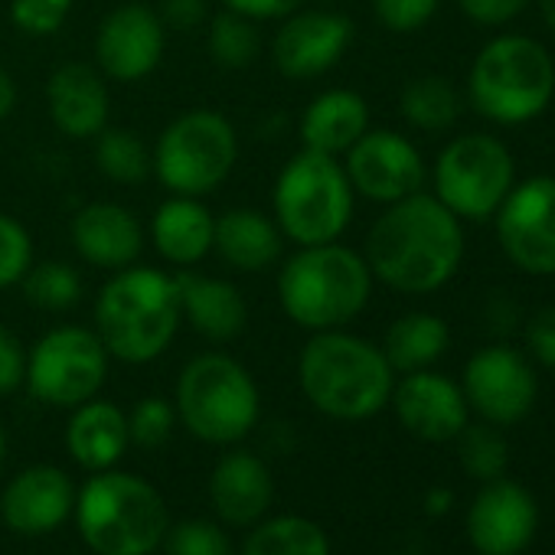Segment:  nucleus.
Here are the masks:
<instances>
[{
    "label": "nucleus",
    "instance_id": "7c9ffc66",
    "mask_svg": "<svg viewBox=\"0 0 555 555\" xmlns=\"http://www.w3.org/2000/svg\"><path fill=\"white\" fill-rule=\"evenodd\" d=\"M95 167L115 183H141L154 173L151 151L128 128H102L95 134Z\"/></svg>",
    "mask_w": 555,
    "mask_h": 555
},
{
    "label": "nucleus",
    "instance_id": "cd10ccee",
    "mask_svg": "<svg viewBox=\"0 0 555 555\" xmlns=\"http://www.w3.org/2000/svg\"><path fill=\"white\" fill-rule=\"evenodd\" d=\"M451 347V331L441 318L435 314H405L399 318L383 340V353L396 373H418L431 370Z\"/></svg>",
    "mask_w": 555,
    "mask_h": 555
},
{
    "label": "nucleus",
    "instance_id": "79ce46f5",
    "mask_svg": "<svg viewBox=\"0 0 555 555\" xmlns=\"http://www.w3.org/2000/svg\"><path fill=\"white\" fill-rule=\"evenodd\" d=\"M526 344L535 363H542L545 370H555V305L539 311L529 327H526Z\"/></svg>",
    "mask_w": 555,
    "mask_h": 555
},
{
    "label": "nucleus",
    "instance_id": "c85d7f7f",
    "mask_svg": "<svg viewBox=\"0 0 555 555\" xmlns=\"http://www.w3.org/2000/svg\"><path fill=\"white\" fill-rule=\"evenodd\" d=\"M242 555H334L324 526L301 513L264 516L242 542Z\"/></svg>",
    "mask_w": 555,
    "mask_h": 555
},
{
    "label": "nucleus",
    "instance_id": "7ed1b4c3",
    "mask_svg": "<svg viewBox=\"0 0 555 555\" xmlns=\"http://www.w3.org/2000/svg\"><path fill=\"white\" fill-rule=\"evenodd\" d=\"M183 321L173 274L128 264L115 271L95 298V334L108 357L121 363H151L177 337Z\"/></svg>",
    "mask_w": 555,
    "mask_h": 555
},
{
    "label": "nucleus",
    "instance_id": "473e14b6",
    "mask_svg": "<svg viewBox=\"0 0 555 555\" xmlns=\"http://www.w3.org/2000/svg\"><path fill=\"white\" fill-rule=\"evenodd\" d=\"M454 441H457L461 467H464L474 480L487 483V480L503 477V470H506V464H509V444H506V438L500 435L496 425H490V422L470 425V422H467V428H464Z\"/></svg>",
    "mask_w": 555,
    "mask_h": 555
},
{
    "label": "nucleus",
    "instance_id": "f704fd0d",
    "mask_svg": "<svg viewBox=\"0 0 555 555\" xmlns=\"http://www.w3.org/2000/svg\"><path fill=\"white\" fill-rule=\"evenodd\" d=\"M164 555H235L232 539L209 519H186L167 529Z\"/></svg>",
    "mask_w": 555,
    "mask_h": 555
},
{
    "label": "nucleus",
    "instance_id": "72a5a7b5",
    "mask_svg": "<svg viewBox=\"0 0 555 555\" xmlns=\"http://www.w3.org/2000/svg\"><path fill=\"white\" fill-rule=\"evenodd\" d=\"M206 47H209V56L225 66V69H245L255 63L258 50H261V37L255 30V21L242 17V14H219L209 27V37H206Z\"/></svg>",
    "mask_w": 555,
    "mask_h": 555
},
{
    "label": "nucleus",
    "instance_id": "5701e85b",
    "mask_svg": "<svg viewBox=\"0 0 555 555\" xmlns=\"http://www.w3.org/2000/svg\"><path fill=\"white\" fill-rule=\"evenodd\" d=\"M173 282L180 295V311L199 337L212 344H229L245 331L248 308L232 282H222V278H209L190 268L177 271Z\"/></svg>",
    "mask_w": 555,
    "mask_h": 555
},
{
    "label": "nucleus",
    "instance_id": "e433bc0d",
    "mask_svg": "<svg viewBox=\"0 0 555 555\" xmlns=\"http://www.w3.org/2000/svg\"><path fill=\"white\" fill-rule=\"evenodd\" d=\"M34 264V238L27 225L8 212H0V288L21 285Z\"/></svg>",
    "mask_w": 555,
    "mask_h": 555
},
{
    "label": "nucleus",
    "instance_id": "423d86ee",
    "mask_svg": "<svg viewBox=\"0 0 555 555\" xmlns=\"http://www.w3.org/2000/svg\"><path fill=\"white\" fill-rule=\"evenodd\" d=\"M173 409L177 422H183L196 441L232 448L258 425L261 396L251 373L235 357L199 353L177 376Z\"/></svg>",
    "mask_w": 555,
    "mask_h": 555
},
{
    "label": "nucleus",
    "instance_id": "4468645a",
    "mask_svg": "<svg viewBox=\"0 0 555 555\" xmlns=\"http://www.w3.org/2000/svg\"><path fill=\"white\" fill-rule=\"evenodd\" d=\"M344 170L350 177L353 193L386 206L418 193L425 183V160L418 147L389 128H370L347 151Z\"/></svg>",
    "mask_w": 555,
    "mask_h": 555
},
{
    "label": "nucleus",
    "instance_id": "09e8293b",
    "mask_svg": "<svg viewBox=\"0 0 555 555\" xmlns=\"http://www.w3.org/2000/svg\"><path fill=\"white\" fill-rule=\"evenodd\" d=\"M4 461H8V435L4 425H0V470H4Z\"/></svg>",
    "mask_w": 555,
    "mask_h": 555
},
{
    "label": "nucleus",
    "instance_id": "de8ad7c7",
    "mask_svg": "<svg viewBox=\"0 0 555 555\" xmlns=\"http://www.w3.org/2000/svg\"><path fill=\"white\" fill-rule=\"evenodd\" d=\"M539 14H542L545 27L555 34V0H539Z\"/></svg>",
    "mask_w": 555,
    "mask_h": 555
},
{
    "label": "nucleus",
    "instance_id": "9b49d317",
    "mask_svg": "<svg viewBox=\"0 0 555 555\" xmlns=\"http://www.w3.org/2000/svg\"><path fill=\"white\" fill-rule=\"evenodd\" d=\"M108 379V350L102 337L79 324L53 327L27 353V389L53 409H76L99 396Z\"/></svg>",
    "mask_w": 555,
    "mask_h": 555
},
{
    "label": "nucleus",
    "instance_id": "4c0bfd02",
    "mask_svg": "<svg viewBox=\"0 0 555 555\" xmlns=\"http://www.w3.org/2000/svg\"><path fill=\"white\" fill-rule=\"evenodd\" d=\"M73 11V0H11V21L27 37H53Z\"/></svg>",
    "mask_w": 555,
    "mask_h": 555
},
{
    "label": "nucleus",
    "instance_id": "412c9836",
    "mask_svg": "<svg viewBox=\"0 0 555 555\" xmlns=\"http://www.w3.org/2000/svg\"><path fill=\"white\" fill-rule=\"evenodd\" d=\"M47 105L53 125L76 141L95 138L108 128L112 95L105 76L89 63H66L47 82Z\"/></svg>",
    "mask_w": 555,
    "mask_h": 555
},
{
    "label": "nucleus",
    "instance_id": "393cba45",
    "mask_svg": "<svg viewBox=\"0 0 555 555\" xmlns=\"http://www.w3.org/2000/svg\"><path fill=\"white\" fill-rule=\"evenodd\" d=\"M212 248L219 251V258L229 268L255 274V271H264L282 258L285 235H282V229H278V222L268 219L261 209L235 206L216 219Z\"/></svg>",
    "mask_w": 555,
    "mask_h": 555
},
{
    "label": "nucleus",
    "instance_id": "2f4dec72",
    "mask_svg": "<svg viewBox=\"0 0 555 555\" xmlns=\"http://www.w3.org/2000/svg\"><path fill=\"white\" fill-rule=\"evenodd\" d=\"M24 295L43 311H69L82 298V278L66 261H40L24 274Z\"/></svg>",
    "mask_w": 555,
    "mask_h": 555
},
{
    "label": "nucleus",
    "instance_id": "aec40b11",
    "mask_svg": "<svg viewBox=\"0 0 555 555\" xmlns=\"http://www.w3.org/2000/svg\"><path fill=\"white\" fill-rule=\"evenodd\" d=\"M271 500H274V480L258 454L245 448H232L216 461L209 474V503L225 526L251 529L258 519L268 516Z\"/></svg>",
    "mask_w": 555,
    "mask_h": 555
},
{
    "label": "nucleus",
    "instance_id": "58836bf2",
    "mask_svg": "<svg viewBox=\"0 0 555 555\" xmlns=\"http://www.w3.org/2000/svg\"><path fill=\"white\" fill-rule=\"evenodd\" d=\"M438 11V0H373L376 21L392 34L422 30Z\"/></svg>",
    "mask_w": 555,
    "mask_h": 555
},
{
    "label": "nucleus",
    "instance_id": "9d476101",
    "mask_svg": "<svg viewBox=\"0 0 555 555\" xmlns=\"http://www.w3.org/2000/svg\"><path fill=\"white\" fill-rule=\"evenodd\" d=\"M516 183V164L503 141L461 134L435 160V196L470 222L490 219Z\"/></svg>",
    "mask_w": 555,
    "mask_h": 555
},
{
    "label": "nucleus",
    "instance_id": "f3484780",
    "mask_svg": "<svg viewBox=\"0 0 555 555\" xmlns=\"http://www.w3.org/2000/svg\"><path fill=\"white\" fill-rule=\"evenodd\" d=\"M535 529L539 506L516 480H487L467 506V539L480 555H522Z\"/></svg>",
    "mask_w": 555,
    "mask_h": 555
},
{
    "label": "nucleus",
    "instance_id": "4be33fe9",
    "mask_svg": "<svg viewBox=\"0 0 555 555\" xmlns=\"http://www.w3.org/2000/svg\"><path fill=\"white\" fill-rule=\"evenodd\" d=\"M73 248L95 268L121 271L144 251V232L134 212L121 203H89L73 219Z\"/></svg>",
    "mask_w": 555,
    "mask_h": 555
},
{
    "label": "nucleus",
    "instance_id": "c03bdc74",
    "mask_svg": "<svg viewBox=\"0 0 555 555\" xmlns=\"http://www.w3.org/2000/svg\"><path fill=\"white\" fill-rule=\"evenodd\" d=\"M157 14H160L164 27L193 30L206 21V0H164Z\"/></svg>",
    "mask_w": 555,
    "mask_h": 555
},
{
    "label": "nucleus",
    "instance_id": "c9c22d12",
    "mask_svg": "<svg viewBox=\"0 0 555 555\" xmlns=\"http://www.w3.org/2000/svg\"><path fill=\"white\" fill-rule=\"evenodd\" d=\"M173 425H177V409L170 399L164 396H144L131 412H128V435H131V444L138 448H160L170 441L173 435Z\"/></svg>",
    "mask_w": 555,
    "mask_h": 555
},
{
    "label": "nucleus",
    "instance_id": "f8f14e48",
    "mask_svg": "<svg viewBox=\"0 0 555 555\" xmlns=\"http://www.w3.org/2000/svg\"><path fill=\"white\" fill-rule=\"evenodd\" d=\"M496 219L503 255L526 274H555V177H529L513 183Z\"/></svg>",
    "mask_w": 555,
    "mask_h": 555
},
{
    "label": "nucleus",
    "instance_id": "20e7f679",
    "mask_svg": "<svg viewBox=\"0 0 555 555\" xmlns=\"http://www.w3.org/2000/svg\"><path fill=\"white\" fill-rule=\"evenodd\" d=\"M373 295L366 258L340 242L301 245L278 271L282 311L305 331H340L357 321Z\"/></svg>",
    "mask_w": 555,
    "mask_h": 555
},
{
    "label": "nucleus",
    "instance_id": "a211bd4d",
    "mask_svg": "<svg viewBox=\"0 0 555 555\" xmlns=\"http://www.w3.org/2000/svg\"><path fill=\"white\" fill-rule=\"evenodd\" d=\"M389 402L402 428L428 444L454 441L467 428V415H470V405L461 386L435 370L405 373L392 386Z\"/></svg>",
    "mask_w": 555,
    "mask_h": 555
},
{
    "label": "nucleus",
    "instance_id": "a19ab883",
    "mask_svg": "<svg viewBox=\"0 0 555 555\" xmlns=\"http://www.w3.org/2000/svg\"><path fill=\"white\" fill-rule=\"evenodd\" d=\"M457 4H461V11L474 24H480V27H503V24L516 21L526 11L529 0H457Z\"/></svg>",
    "mask_w": 555,
    "mask_h": 555
},
{
    "label": "nucleus",
    "instance_id": "c756f323",
    "mask_svg": "<svg viewBox=\"0 0 555 555\" xmlns=\"http://www.w3.org/2000/svg\"><path fill=\"white\" fill-rule=\"evenodd\" d=\"M402 118L418 131H444L457 121L461 102L444 76H418L402 89Z\"/></svg>",
    "mask_w": 555,
    "mask_h": 555
},
{
    "label": "nucleus",
    "instance_id": "f257e3e1",
    "mask_svg": "<svg viewBox=\"0 0 555 555\" xmlns=\"http://www.w3.org/2000/svg\"><path fill=\"white\" fill-rule=\"evenodd\" d=\"M363 258L386 288L402 295H431L444 288L461 268V219L435 193L418 190L386 206L366 235Z\"/></svg>",
    "mask_w": 555,
    "mask_h": 555
},
{
    "label": "nucleus",
    "instance_id": "37998d69",
    "mask_svg": "<svg viewBox=\"0 0 555 555\" xmlns=\"http://www.w3.org/2000/svg\"><path fill=\"white\" fill-rule=\"evenodd\" d=\"M222 4L248 21H285L288 14L301 11L305 0H222Z\"/></svg>",
    "mask_w": 555,
    "mask_h": 555
},
{
    "label": "nucleus",
    "instance_id": "ea45409f",
    "mask_svg": "<svg viewBox=\"0 0 555 555\" xmlns=\"http://www.w3.org/2000/svg\"><path fill=\"white\" fill-rule=\"evenodd\" d=\"M27 383V350L21 337L0 324V396H11Z\"/></svg>",
    "mask_w": 555,
    "mask_h": 555
},
{
    "label": "nucleus",
    "instance_id": "49530a36",
    "mask_svg": "<svg viewBox=\"0 0 555 555\" xmlns=\"http://www.w3.org/2000/svg\"><path fill=\"white\" fill-rule=\"evenodd\" d=\"M451 506H454V493L448 487H431L425 493V513L428 516H444V513H451Z\"/></svg>",
    "mask_w": 555,
    "mask_h": 555
},
{
    "label": "nucleus",
    "instance_id": "2eb2a0df",
    "mask_svg": "<svg viewBox=\"0 0 555 555\" xmlns=\"http://www.w3.org/2000/svg\"><path fill=\"white\" fill-rule=\"evenodd\" d=\"M167 47V27L160 14L147 4H121L99 24L95 34V66L115 82L147 79Z\"/></svg>",
    "mask_w": 555,
    "mask_h": 555
},
{
    "label": "nucleus",
    "instance_id": "a878e982",
    "mask_svg": "<svg viewBox=\"0 0 555 555\" xmlns=\"http://www.w3.org/2000/svg\"><path fill=\"white\" fill-rule=\"evenodd\" d=\"M370 131V105L353 89H331L318 95L301 115V141L311 151L340 157Z\"/></svg>",
    "mask_w": 555,
    "mask_h": 555
},
{
    "label": "nucleus",
    "instance_id": "6ab92c4d",
    "mask_svg": "<svg viewBox=\"0 0 555 555\" xmlns=\"http://www.w3.org/2000/svg\"><path fill=\"white\" fill-rule=\"evenodd\" d=\"M76 483L56 464L24 467L8 480L0 493V519L21 535H47L73 519L76 509Z\"/></svg>",
    "mask_w": 555,
    "mask_h": 555
},
{
    "label": "nucleus",
    "instance_id": "6e6552de",
    "mask_svg": "<svg viewBox=\"0 0 555 555\" xmlns=\"http://www.w3.org/2000/svg\"><path fill=\"white\" fill-rule=\"evenodd\" d=\"M274 222L301 245L337 242L353 219V186L340 157L305 147L274 180Z\"/></svg>",
    "mask_w": 555,
    "mask_h": 555
},
{
    "label": "nucleus",
    "instance_id": "dca6fc26",
    "mask_svg": "<svg viewBox=\"0 0 555 555\" xmlns=\"http://www.w3.org/2000/svg\"><path fill=\"white\" fill-rule=\"evenodd\" d=\"M353 43V21L334 11H295L271 40L274 69L285 79H318L331 73Z\"/></svg>",
    "mask_w": 555,
    "mask_h": 555
},
{
    "label": "nucleus",
    "instance_id": "0eeeda50",
    "mask_svg": "<svg viewBox=\"0 0 555 555\" xmlns=\"http://www.w3.org/2000/svg\"><path fill=\"white\" fill-rule=\"evenodd\" d=\"M467 95L487 121L506 128L526 125L539 118L555 95V63L532 37H496L477 53L467 76Z\"/></svg>",
    "mask_w": 555,
    "mask_h": 555
},
{
    "label": "nucleus",
    "instance_id": "1a4fd4ad",
    "mask_svg": "<svg viewBox=\"0 0 555 555\" xmlns=\"http://www.w3.org/2000/svg\"><path fill=\"white\" fill-rule=\"evenodd\" d=\"M157 180L173 196H206L225 183L238 160V134L219 112L196 108L173 118L151 154Z\"/></svg>",
    "mask_w": 555,
    "mask_h": 555
},
{
    "label": "nucleus",
    "instance_id": "b1692460",
    "mask_svg": "<svg viewBox=\"0 0 555 555\" xmlns=\"http://www.w3.org/2000/svg\"><path fill=\"white\" fill-rule=\"evenodd\" d=\"M128 444H131L128 415L115 402L89 399L73 409L66 425V448L79 467L92 474L108 470L125 457Z\"/></svg>",
    "mask_w": 555,
    "mask_h": 555
},
{
    "label": "nucleus",
    "instance_id": "39448f33",
    "mask_svg": "<svg viewBox=\"0 0 555 555\" xmlns=\"http://www.w3.org/2000/svg\"><path fill=\"white\" fill-rule=\"evenodd\" d=\"M82 542L95 555H154L170 529L160 490L131 470H99L76 493L73 509Z\"/></svg>",
    "mask_w": 555,
    "mask_h": 555
},
{
    "label": "nucleus",
    "instance_id": "ddd939ff",
    "mask_svg": "<svg viewBox=\"0 0 555 555\" xmlns=\"http://www.w3.org/2000/svg\"><path fill=\"white\" fill-rule=\"evenodd\" d=\"M461 392L483 422L503 428L522 422L532 412L539 379L532 363L519 350L493 344L467 360Z\"/></svg>",
    "mask_w": 555,
    "mask_h": 555
},
{
    "label": "nucleus",
    "instance_id": "f03ea898",
    "mask_svg": "<svg viewBox=\"0 0 555 555\" xmlns=\"http://www.w3.org/2000/svg\"><path fill=\"white\" fill-rule=\"evenodd\" d=\"M298 379L308 402L337 422H366L379 415L396 386L383 347L340 331H318L298 360Z\"/></svg>",
    "mask_w": 555,
    "mask_h": 555
},
{
    "label": "nucleus",
    "instance_id": "bb28decb",
    "mask_svg": "<svg viewBox=\"0 0 555 555\" xmlns=\"http://www.w3.org/2000/svg\"><path fill=\"white\" fill-rule=\"evenodd\" d=\"M216 219L196 196H170L151 219V238L164 261L190 268L212 251Z\"/></svg>",
    "mask_w": 555,
    "mask_h": 555
},
{
    "label": "nucleus",
    "instance_id": "a18cd8bd",
    "mask_svg": "<svg viewBox=\"0 0 555 555\" xmlns=\"http://www.w3.org/2000/svg\"><path fill=\"white\" fill-rule=\"evenodd\" d=\"M14 108H17V82L4 66H0V121L11 118Z\"/></svg>",
    "mask_w": 555,
    "mask_h": 555
}]
</instances>
